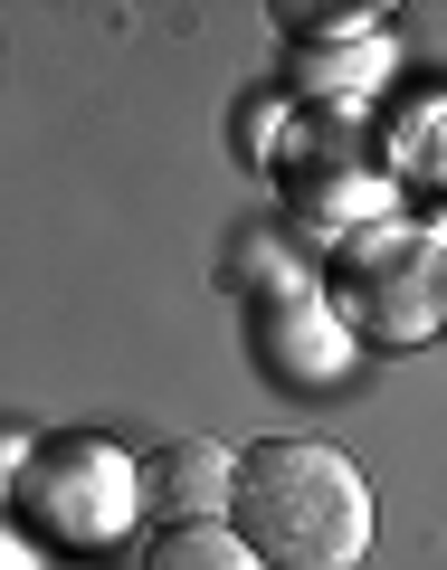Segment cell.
<instances>
[{"instance_id": "cell-3", "label": "cell", "mask_w": 447, "mask_h": 570, "mask_svg": "<svg viewBox=\"0 0 447 570\" xmlns=\"http://www.w3.org/2000/svg\"><path fill=\"white\" fill-rule=\"evenodd\" d=\"M143 570H257L239 551V532H220V523H182V532H163V542L143 551Z\"/></svg>"}, {"instance_id": "cell-1", "label": "cell", "mask_w": 447, "mask_h": 570, "mask_svg": "<svg viewBox=\"0 0 447 570\" xmlns=\"http://www.w3.org/2000/svg\"><path fill=\"white\" fill-rule=\"evenodd\" d=\"M229 513L257 570H352L371 551V485L314 438H257L229 456Z\"/></svg>"}, {"instance_id": "cell-2", "label": "cell", "mask_w": 447, "mask_h": 570, "mask_svg": "<svg viewBox=\"0 0 447 570\" xmlns=\"http://www.w3.org/2000/svg\"><path fill=\"white\" fill-rule=\"evenodd\" d=\"M134 475V504L143 513H163L172 532L182 523H220L229 513V448H210V438H172V448H153Z\"/></svg>"}]
</instances>
